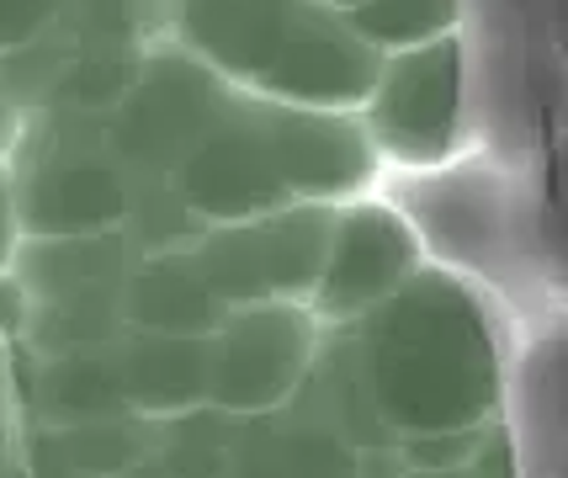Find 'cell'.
<instances>
[{
	"instance_id": "6da1fadb",
	"label": "cell",
	"mask_w": 568,
	"mask_h": 478,
	"mask_svg": "<svg viewBox=\"0 0 568 478\" xmlns=\"http://www.w3.org/2000/svg\"><path fill=\"white\" fill-rule=\"evenodd\" d=\"M351 329L362 373L394 436L499 420L505 352L489 298L463 272L425 261Z\"/></svg>"
},
{
	"instance_id": "7a4b0ae2",
	"label": "cell",
	"mask_w": 568,
	"mask_h": 478,
	"mask_svg": "<svg viewBox=\"0 0 568 478\" xmlns=\"http://www.w3.org/2000/svg\"><path fill=\"white\" fill-rule=\"evenodd\" d=\"M22 234H101L123 224L128 176L106 139V112L38 106L6 154Z\"/></svg>"
},
{
	"instance_id": "3957f363",
	"label": "cell",
	"mask_w": 568,
	"mask_h": 478,
	"mask_svg": "<svg viewBox=\"0 0 568 478\" xmlns=\"http://www.w3.org/2000/svg\"><path fill=\"white\" fill-rule=\"evenodd\" d=\"M133 251L118 228L101 234H22L11 277L27 293V356L112 346L123 335V277Z\"/></svg>"
},
{
	"instance_id": "277c9868",
	"label": "cell",
	"mask_w": 568,
	"mask_h": 478,
	"mask_svg": "<svg viewBox=\"0 0 568 478\" xmlns=\"http://www.w3.org/2000/svg\"><path fill=\"white\" fill-rule=\"evenodd\" d=\"M468 49L463 32H442L409 49L377 59L367 101L356 118L367 128L377 165L394 176L442 171L463 160V128H468Z\"/></svg>"
},
{
	"instance_id": "5b68a950",
	"label": "cell",
	"mask_w": 568,
	"mask_h": 478,
	"mask_svg": "<svg viewBox=\"0 0 568 478\" xmlns=\"http://www.w3.org/2000/svg\"><path fill=\"white\" fill-rule=\"evenodd\" d=\"M229 101H234V85H223L197 53H186L171 38L149 43L128 91L106 112V139L123 176L171 181V171L219 123Z\"/></svg>"
},
{
	"instance_id": "8992f818",
	"label": "cell",
	"mask_w": 568,
	"mask_h": 478,
	"mask_svg": "<svg viewBox=\"0 0 568 478\" xmlns=\"http://www.w3.org/2000/svg\"><path fill=\"white\" fill-rule=\"evenodd\" d=\"M329 218L335 207L320 202H282L240 224H207L192 245V261L223 308L308 303L329 245Z\"/></svg>"
},
{
	"instance_id": "52a82bcc",
	"label": "cell",
	"mask_w": 568,
	"mask_h": 478,
	"mask_svg": "<svg viewBox=\"0 0 568 478\" xmlns=\"http://www.w3.org/2000/svg\"><path fill=\"white\" fill-rule=\"evenodd\" d=\"M324 17L329 11L314 0H175L165 38L197 53L223 85L276 101L293 59Z\"/></svg>"
},
{
	"instance_id": "ba28073f",
	"label": "cell",
	"mask_w": 568,
	"mask_h": 478,
	"mask_svg": "<svg viewBox=\"0 0 568 478\" xmlns=\"http://www.w3.org/2000/svg\"><path fill=\"white\" fill-rule=\"evenodd\" d=\"M320 335L324 325L308 303L223 308V319L207 329V404L240 420L287 404L320 352Z\"/></svg>"
},
{
	"instance_id": "9c48e42d",
	"label": "cell",
	"mask_w": 568,
	"mask_h": 478,
	"mask_svg": "<svg viewBox=\"0 0 568 478\" xmlns=\"http://www.w3.org/2000/svg\"><path fill=\"white\" fill-rule=\"evenodd\" d=\"M420 266L425 251L415 228L404 224V213L388 197L367 192V197L335 207V218H329V245H324V266L320 282H314V298H308V314L324 329L356 325L383 298H394Z\"/></svg>"
},
{
	"instance_id": "30bf717a",
	"label": "cell",
	"mask_w": 568,
	"mask_h": 478,
	"mask_svg": "<svg viewBox=\"0 0 568 478\" xmlns=\"http://www.w3.org/2000/svg\"><path fill=\"white\" fill-rule=\"evenodd\" d=\"M171 186L202 224H240V218L282 207L287 192H282L272 165L261 96L234 91V101L223 106V118L202 133L197 144L186 150V160L171 171Z\"/></svg>"
},
{
	"instance_id": "8fae6325",
	"label": "cell",
	"mask_w": 568,
	"mask_h": 478,
	"mask_svg": "<svg viewBox=\"0 0 568 478\" xmlns=\"http://www.w3.org/2000/svg\"><path fill=\"white\" fill-rule=\"evenodd\" d=\"M261 106H266V144H272V165L287 202L346 207L377 192L383 165L356 112L282 106V101H261Z\"/></svg>"
},
{
	"instance_id": "7c38bea8",
	"label": "cell",
	"mask_w": 568,
	"mask_h": 478,
	"mask_svg": "<svg viewBox=\"0 0 568 478\" xmlns=\"http://www.w3.org/2000/svg\"><path fill=\"white\" fill-rule=\"evenodd\" d=\"M398 447H356L341 430L303 415L297 404H276L266 415H245L234 436L229 478H398Z\"/></svg>"
},
{
	"instance_id": "4fadbf2b",
	"label": "cell",
	"mask_w": 568,
	"mask_h": 478,
	"mask_svg": "<svg viewBox=\"0 0 568 478\" xmlns=\"http://www.w3.org/2000/svg\"><path fill=\"white\" fill-rule=\"evenodd\" d=\"M154 420L118 415L85 426H38L27 420L11 436V462L22 478H123L149 457Z\"/></svg>"
},
{
	"instance_id": "5bb4252c",
	"label": "cell",
	"mask_w": 568,
	"mask_h": 478,
	"mask_svg": "<svg viewBox=\"0 0 568 478\" xmlns=\"http://www.w3.org/2000/svg\"><path fill=\"white\" fill-rule=\"evenodd\" d=\"M118 383L128 415L171 420L207 404V335H160V329H123L112 340Z\"/></svg>"
},
{
	"instance_id": "9a60e30c",
	"label": "cell",
	"mask_w": 568,
	"mask_h": 478,
	"mask_svg": "<svg viewBox=\"0 0 568 478\" xmlns=\"http://www.w3.org/2000/svg\"><path fill=\"white\" fill-rule=\"evenodd\" d=\"M223 319V303L202 282L192 251L133 255L123 277V329L160 335H207Z\"/></svg>"
},
{
	"instance_id": "2e32d148",
	"label": "cell",
	"mask_w": 568,
	"mask_h": 478,
	"mask_svg": "<svg viewBox=\"0 0 568 478\" xmlns=\"http://www.w3.org/2000/svg\"><path fill=\"white\" fill-rule=\"evenodd\" d=\"M234 436H240V415H229L219 404H197L186 415L154 420L149 457L171 478H229V468H234Z\"/></svg>"
},
{
	"instance_id": "e0dca14e",
	"label": "cell",
	"mask_w": 568,
	"mask_h": 478,
	"mask_svg": "<svg viewBox=\"0 0 568 478\" xmlns=\"http://www.w3.org/2000/svg\"><path fill=\"white\" fill-rule=\"evenodd\" d=\"M202 218L175 197L171 181H128V207L118 234L128 240L133 255H165V251H192L202 234Z\"/></svg>"
},
{
	"instance_id": "ac0fdd59",
	"label": "cell",
	"mask_w": 568,
	"mask_h": 478,
	"mask_svg": "<svg viewBox=\"0 0 568 478\" xmlns=\"http://www.w3.org/2000/svg\"><path fill=\"white\" fill-rule=\"evenodd\" d=\"M463 22V0H367L362 11H351V27L367 38L377 53L409 49L425 38L457 32Z\"/></svg>"
},
{
	"instance_id": "d6986e66",
	"label": "cell",
	"mask_w": 568,
	"mask_h": 478,
	"mask_svg": "<svg viewBox=\"0 0 568 478\" xmlns=\"http://www.w3.org/2000/svg\"><path fill=\"white\" fill-rule=\"evenodd\" d=\"M495 426V420H489ZM489 426H457V430H409V436H394L398 447V462L404 468H468L478 447H484V436Z\"/></svg>"
},
{
	"instance_id": "ffe728a7",
	"label": "cell",
	"mask_w": 568,
	"mask_h": 478,
	"mask_svg": "<svg viewBox=\"0 0 568 478\" xmlns=\"http://www.w3.org/2000/svg\"><path fill=\"white\" fill-rule=\"evenodd\" d=\"M64 11V0H0V53L32 43Z\"/></svg>"
},
{
	"instance_id": "44dd1931",
	"label": "cell",
	"mask_w": 568,
	"mask_h": 478,
	"mask_svg": "<svg viewBox=\"0 0 568 478\" xmlns=\"http://www.w3.org/2000/svg\"><path fill=\"white\" fill-rule=\"evenodd\" d=\"M27 329V293L11 272H0V346H17Z\"/></svg>"
},
{
	"instance_id": "7402d4cb",
	"label": "cell",
	"mask_w": 568,
	"mask_h": 478,
	"mask_svg": "<svg viewBox=\"0 0 568 478\" xmlns=\"http://www.w3.org/2000/svg\"><path fill=\"white\" fill-rule=\"evenodd\" d=\"M22 245V218H17V192H11V171L0 160V272L11 266V255Z\"/></svg>"
},
{
	"instance_id": "603a6c76",
	"label": "cell",
	"mask_w": 568,
	"mask_h": 478,
	"mask_svg": "<svg viewBox=\"0 0 568 478\" xmlns=\"http://www.w3.org/2000/svg\"><path fill=\"white\" fill-rule=\"evenodd\" d=\"M17 426H22V409H17V383H11V352L0 346V447H11Z\"/></svg>"
},
{
	"instance_id": "cb8c5ba5",
	"label": "cell",
	"mask_w": 568,
	"mask_h": 478,
	"mask_svg": "<svg viewBox=\"0 0 568 478\" xmlns=\"http://www.w3.org/2000/svg\"><path fill=\"white\" fill-rule=\"evenodd\" d=\"M22 128H27V112L17 106V101L0 91V160L17 150V139H22Z\"/></svg>"
},
{
	"instance_id": "d4e9b609",
	"label": "cell",
	"mask_w": 568,
	"mask_h": 478,
	"mask_svg": "<svg viewBox=\"0 0 568 478\" xmlns=\"http://www.w3.org/2000/svg\"><path fill=\"white\" fill-rule=\"evenodd\" d=\"M398 478H473V474L468 468H452V474H446V468H404Z\"/></svg>"
},
{
	"instance_id": "484cf974",
	"label": "cell",
	"mask_w": 568,
	"mask_h": 478,
	"mask_svg": "<svg viewBox=\"0 0 568 478\" xmlns=\"http://www.w3.org/2000/svg\"><path fill=\"white\" fill-rule=\"evenodd\" d=\"M314 6H324V11H341V17H351V11H362L367 0H314Z\"/></svg>"
},
{
	"instance_id": "4316f807",
	"label": "cell",
	"mask_w": 568,
	"mask_h": 478,
	"mask_svg": "<svg viewBox=\"0 0 568 478\" xmlns=\"http://www.w3.org/2000/svg\"><path fill=\"white\" fill-rule=\"evenodd\" d=\"M139 6H144V11H154L160 22L171 27V11H175V0H139Z\"/></svg>"
},
{
	"instance_id": "83f0119b",
	"label": "cell",
	"mask_w": 568,
	"mask_h": 478,
	"mask_svg": "<svg viewBox=\"0 0 568 478\" xmlns=\"http://www.w3.org/2000/svg\"><path fill=\"white\" fill-rule=\"evenodd\" d=\"M0 478H22L17 474V462H0Z\"/></svg>"
},
{
	"instance_id": "f1b7e54d",
	"label": "cell",
	"mask_w": 568,
	"mask_h": 478,
	"mask_svg": "<svg viewBox=\"0 0 568 478\" xmlns=\"http://www.w3.org/2000/svg\"><path fill=\"white\" fill-rule=\"evenodd\" d=\"M0 462H11V447H0Z\"/></svg>"
}]
</instances>
